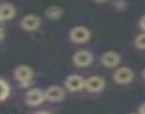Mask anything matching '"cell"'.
I'll return each mask as SVG.
<instances>
[{"label": "cell", "mask_w": 145, "mask_h": 114, "mask_svg": "<svg viewBox=\"0 0 145 114\" xmlns=\"http://www.w3.org/2000/svg\"><path fill=\"white\" fill-rule=\"evenodd\" d=\"M4 36H5V31L1 27H0V40L4 39Z\"/></svg>", "instance_id": "ac0fdd59"}, {"label": "cell", "mask_w": 145, "mask_h": 114, "mask_svg": "<svg viewBox=\"0 0 145 114\" xmlns=\"http://www.w3.org/2000/svg\"><path fill=\"white\" fill-rule=\"evenodd\" d=\"M94 61V56L88 50H79L72 56V62L78 67H87Z\"/></svg>", "instance_id": "5b68a950"}, {"label": "cell", "mask_w": 145, "mask_h": 114, "mask_svg": "<svg viewBox=\"0 0 145 114\" xmlns=\"http://www.w3.org/2000/svg\"><path fill=\"white\" fill-rule=\"evenodd\" d=\"M45 14L49 20H58L63 15V9L59 6H50L46 9Z\"/></svg>", "instance_id": "7c38bea8"}, {"label": "cell", "mask_w": 145, "mask_h": 114, "mask_svg": "<svg viewBox=\"0 0 145 114\" xmlns=\"http://www.w3.org/2000/svg\"><path fill=\"white\" fill-rule=\"evenodd\" d=\"M35 114H50L49 112H38V113H35Z\"/></svg>", "instance_id": "ffe728a7"}, {"label": "cell", "mask_w": 145, "mask_h": 114, "mask_svg": "<svg viewBox=\"0 0 145 114\" xmlns=\"http://www.w3.org/2000/svg\"><path fill=\"white\" fill-rule=\"evenodd\" d=\"M138 114H145V103H143L138 108Z\"/></svg>", "instance_id": "e0dca14e"}, {"label": "cell", "mask_w": 145, "mask_h": 114, "mask_svg": "<svg viewBox=\"0 0 145 114\" xmlns=\"http://www.w3.org/2000/svg\"><path fill=\"white\" fill-rule=\"evenodd\" d=\"M143 78H144V80H145V68H144V71H143Z\"/></svg>", "instance_id": "44dd1931"}, {"label": "cell", "mask_w": 145, "mask_h": 114, "mask_svg": "<svg viewBox=\"0 0 145 114\" xmlns=\"http://www.w3.org/2000/svg\"><path fill=\"white\" fill-rule=\"evenodd\" d=\"M45 99V93L38 88L30 89L25 95V103L30 106L40 105Z\"/></svg>", "instance_id": "8992f818"}, {"label": "cell", "mask_w": 145, "mask_h": 114, "mask_svg": "<svg viewBox=\"0 0 145 114\" xmlns=\"http://www.w3.org/2000/svg\"><path fill=\"white\" fill-rule=\"evenodd\" d=\"M16 15V9L12 4L0 5V21H9Z\"/></svg>", "instance_id": "8fae6325"}, {"label": "cell", "mask_w": 145, "mask_h": 114, "mask_svg": "<svg viewBox=\"0 0 145 114\" xmlns=\"http://www.w3.org/2000/svg\"><path fill=\"white\" fill-rule=\"evenodd\" d=\"M14 75H15L16 80L22 86H27L31 83L33 72H32L31 67L27 65H18L14 71Z\"/></svg>", "instance_id": "3957f363"}, {"label": "cell", "mask_w": 145, "mask_h": 114, "mask_svg": "<svg viewBox=\"0 0 145 114\" xmlns=\"http://www.w3.org/2000/svg\"><path fill=\"white\" fill-rule=\"evenodd\" d=\"M40 23H41V21H40L39 16L30 14V15H26L22 18L21 27L25 31H35L40 26Z\"/></svg>", "instance_id": "30bf717a"}, {"label": "cell", "mask_w": 145, "mask_h": 114, "mask_svg": "<svg viewBox=\"0 0 145 114\" xmlns=\"http://www.w3.org/2000/svg\"><path fill=\"white\" fill-rule=\"evenodd\" d=\"M114 7L118 8V9H123V8L126 7L125 0H117V1L114 3Z\"/></svg>", "instance_id": "9a60e30c"}, {"label": "cell", "mask_w": 145, "mask_h": 114, "mask_svg": "<svg viewBox=\"0 0 145 114\" xmlns=\"http://www.w3.org/2000/svg\"><path fill=\"white\" fill-rule=\"evenodd\" d=\"M44 93L45 98L49 102H61L65 97V90L59 86H50Z\"/></svg>", "instance_id": "ba28073f"}, {"label": "cell", "mask_w": 145, "mask_h": 114, "mask_svg": "<svg viewBox=\"0 0 145 114\" xmlns=\"http://www.w3.org/2000/svg\"><path fill=\"white\" fill-rule=\"evenodd\" d=\"M95 3H97V4H104V3H107L108 0H94Z\"/></svg>", "instance_id": "d6986e66"}, {"label": "cell", "mask_w": 145, "mask_h": 114, "mask_svg": "<svg viewBox=\"0 0 145 114\" xmlns=\"http://www.w3.org/2000/svg\"><path fill=\"white\" fill-rule=\"evenodd\" d=\"M90 31L86 26H74L70 30V39L74 44H85L90 39Z\"/></svg>", "instance_id": "6da1fadb"}, {"label": "cell", "mask_w": 145, "mask_h": 114, "mask_svg": "<svg viewBox=\"0 0 145 114\" xmlns=\"http://www.w3.org/2000/svg\"><path fill=\"white\" fill-rule=\"evenodd\" d=\"M135 46L137 49H140V50H145V32L144 33H140L138 34L136 38H135Z\"/></svg>", "instance_id": "5bb4252c"}, {"label": "cell", "mask_w": 145, "mask_h": 114, "mask_svg": "<svg viewBox=\"0 0 145 114\" xmlns=\"http://www.w3.org/2000/svg\"><path fill=\"white\" fill-rule=\"evenodd\" d=\"M139 27L145 32V15H143L139 20Z\"/></svg>", "instance_id": "2e32d148"}, {"label": "cell", "mask_w": 145, "mask_h": 114, "mask_svg": "<svg viewBox=\"0 0 145 114\" xmlns=\"http://www.w3.org/2000/svg\"><path fill=\"white\" fill-rule=\"evenodd\" d=\"M9 91H10L9 85L6 81L0 79V102L5 100L9 96Z\"/></svg>", "instance_id": "4fadbf2b"}, {"label": "cell", "mask_w": 145, "mask_h": 114, "mask_svg": "<svg viewBox=\"0 0 145 114\" xmlns=\"http://www.w3.org/2000/svg\"><path fill=\"white\" fill-rule=\"evenodd\" d=\"M105 87V80L99 75H93L85 81V88L89 93H99Z\"/></svg>", "instance_id": "52a82bcc"}, {"label": "cell", "mask_w": 145, "mask_h": 114, "mask_svg": "<svg viewBox=\"0 0 145 114\" xmlns=\"http://www.w3.org/2000/svg\"><path fill=\"white\" fill-rule=\"evenodd\" d=\"M130 114H137V113H130Z\"/></svg>", "instance_id": "7402d4cb"}, {"label": "cell", "mask_w": 145, "mask_h": 114, "mask_svg": "<svg viewBox=\"0 0 145 114\" xmlns=\"http://www.w3.org/2000/svg\"><path fill=\"white\" fill-rule=\"evenodd\" d=\"M101 62L105 67H116L120 64L121 62V56L117 53V51H106L102 55L101 57Z\"/></svg>", "instance_id": "9c48e42d"}, {"label": "cell", "mask_w": 145, "mask_h": 114, "mask_svg": "<svg viewBox=\"0 0 145 114\" xmlns=\"http://www.w3.org/2000/svg\"><path fill=\"white\" fill-rule=\"evenodd\" d=\"M134 77H135V74L133 70L127 66L119 67L113 73V80L118 85H128L134 80Z\"/></svg>", "instance_id": "7a4b0ae2"}, {"label": "cell", "mask_w": 145, "mask_h": 114, "mask_svg": "<svg viewBox=\"0 0 145 114\" xmlns=\"http://www.w3.org/2000/svg\"><path fill=\"white\" fill-rule=\"evenodd\" d=\"M85 79L81 77V75L78 74H71L69 77H66L64 85L65 88L71 91V93H76V91H80L81 89L85 88Z\"/></svg>", "instance_id": "277c9868"}]
</instances>
